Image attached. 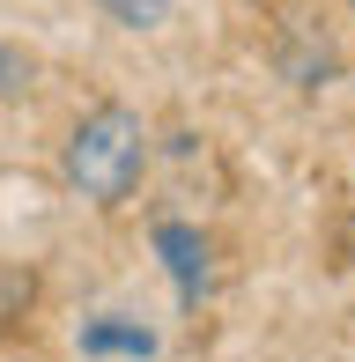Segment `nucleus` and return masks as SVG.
Here are the masks:
<instances>
[{
  "mask_svg": "<svg viewBox=\"0 0 355 362\" xmlns=\"http://www.w3.org/2000/svg\"><path fill=\"white\" fill-rule=\"evenodd\" d=\"M141 170H149V126L126 104H96L59 148V177L96 207H126L141 192Z\"/></svg>",
  "mask_w": 355,
  "mask_h": 362,
  "instance_id": "1",
  "label": "nucleus"
},
{
  "mask_svg": "<svg viewBox=\"0 0 355 362\" xmlns=\"http://www.w3.org/2000/svg\"><path fill=\"white\" fill-rule=\"evenodd\" d=\"M156 252H163V267L178 274V296L200 303V288H207V237L192 222H156Z\"/></svg>",
  "mask_w": 355,
  "mask_h": 362,
  "instance_id": "2",
  "label": "nucleus"
},
{
  "mask_svg": "<svg viewBox=\"0 0 355 362\" xmlns=\"http://www.w3.org/2000/svg\"><path fill=\"white\" fill-rule=\"evenodd\" d=\"M74 348H82L89 362H96V355H126V362H149V355H156V333H149L141 318H89L82 333H74Z\"/></svg>",
  "mask_w": 355,
  "mask_h": 362,
  "instance_id": "3",
  "label": "nucleus"
},
{
  "mask_svg": "<svg viewBox=\"0 0 355 362\" xmlns=\"http://www.w3.org/2000/svg\"><path fill=\"white\" fill-rule=\"evenodd\" d=\"M274 59H281V81H296V89H326L333 67H341V59H333V45L318 37V30H289Z\"/></svg>",
  "mask_w": 355,
  "mask_h": 362,
  "instance_id": "4",
  "label": "nucleus"
},
{
  "mask_svg": "<svg viewBox=\"0 0 355 362\" xmlns=\"http://www.w3.org/2000/svg\"><path fill=\"white\" fill-rule=\"evenodd\" d=\"M96 8H104L111 23H126V30H156V23H170L178 0H96Z\"/></svg>",
  "mask_w": 355,
  "mask_h": 362,
  "instance_id": "5",
  "label": "nucleus"
},
{
  "mask_svg": "<svg viewBox=\"0 0 355 362\" xmlns=\"http://www.w3.org/2000/svg\"><path fill=\"white\" fill-rule=\"evenodd\" d=\"M30 74H37V67H30L23 45H0V104H8V96H23V89H30Z\"/></svg>",
  "mask_w": 355,
  "mask_h": 362,
  "instance_id": "6",
  "label": "nucleus"
},
{
  "mask_svg": "<svg viewBox=\"0 0 355 362\" xmlns=\"http://www.w3.org/2000/svg\"><path fill=\"white\" fill-rule=\"evenodd\" d=\"M348 8H355V0H348Z\"/></svg>",
  "mask_w": 355,
  "mask_h": 362,
  "instance_id": "7",
  "label": "nucleus"
}]
</instances>
